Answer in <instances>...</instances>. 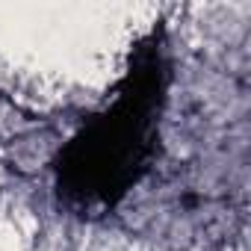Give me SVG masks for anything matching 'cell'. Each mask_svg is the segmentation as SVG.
<instances>
[{
  "mask_svg": "<svg viewBox=\"0 0 251 251\" xmlns=\"http://www.w3.org/2000/svg\"><path fill=\"white\" fill-rule=\"evenodd\" d=\"M166 53L160 33L133 48L112 100L95 112L53 160L56 189L77 207H115L151 169L166 106Z\"/></svg>",
  "mask_w": 251,
  "mask_h": 251,
  "instance_id": "6da1fadb",
  "label": "cell"
}]
</instances>
